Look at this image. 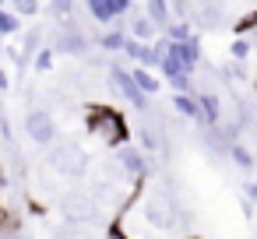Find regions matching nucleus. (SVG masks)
I'll return each mask as SVG.
<instances>
[{"label":"nucleus","mask_w":257,"mask_h":239,"mask_svg":"<svg viewBox=\"0 0 257 239\" xmlns=\"http://www.w3.org/2000/svg\"><path fill=\"white\" fill-rule=\"evenodd\" d=\"M85 127L92 137H99L102 144L109 148H123L131 130H127V120L120 116V109H109V106H88L85 113Z\"/></svg>","instance_id":"nucleus-1"},{"label":"nucleus","mask_w":257,"mask_h":239,"mask_svg":"<svg viewBox=\"0 0 257 239\" xmlns=\"http://www.w3.org/2000/svg\"><path fill=\"white\" fill-rule=\"evenodd\" d=\"M46 162H50V169H53L57 176L71 179V183L85 179V176H88V165H92V162H88V151H85L78 141H60V144H50Z\"/></svg>","instance_id":"nucleus-2"},{"label":"nucleus","mask_w":257,"mask_h":239,"mask_svg":"<svg viewBox=\"0 0 257 239\" xmlns=\"http://www.w3.org/2000/svg\"><path fill=\"white\" fill-rule=\"evenodd\" d=\"M57 211H60V221H71V225H78V228H85V225L95 221V214H99V207L92 204V197H88L85 190H71V193L57 197Z\"/></svg>","instance_id":"nucleus-3"},{"label":"nucleus","mask_w":257,"mask_h":239,"mask_svg":"<svg viewBox=\"0 0 257 239\" xmlns=\"http://www.w3.org/2000/svg\"><path fill=\"white\" fill-rule=\"evenodd\" d=\"M25 134L32 137V144H43V148L57 144V120H53V113L50 109H29L25 113Z\"/></svg>","instance_id":"nucleus-4"},{"label":"nucleus","mask_w":257,"mask_h":239,"mask_svg":"<svg viewBox=\"0 0 257 239\" xmlns=\"http://www.w3.org/2000/svg\"><path fill=\"white\" fill-rule=\"evenodd\" d=\"M50 50H53V53H64V57H85V53H88V32H81V25L71 18V22L60 25L57 43H53Z\"/></svg>","instance_id":"nucleus-5"},{"label":"nucleus","mask_w":257,"mask_h":239,"mask_svg":"<svg viewBox=\"0 0 257 239\" xmlns=\"http://www.w3.org/2000/svg\"><path fill=\"white\" fill-rule=\"evenodd\" d=\"M109 88H113V92H120V95L138 109V113H148V109H152V106H148V99L134 88V81H131L127 67H120V64H113V67H109Z\"/></svg>","instance_id":"nucleus-6"},{"label":"nucleus","mask_w":257,"mask_h":239,"mask_svg":"<svg viewBox=\"0 0 257 239\" xmlns=\"http://www.w3.org/2000/svg\"><path fill=\"white\" fill-rule=\"evenodd\" d=\"M85 11H88L99 25H113V22H120L123 15H131L134 4H131V0H88Z\"/></svg>","instance_id":"nucleus-7"},{"label":"nucleus","mask_w":257,"mask_h":239,"mask_svg":"<svg viewBox=\"0 0 257 239\" xmlns=\"http://www.w3.org/2000/svg\"><path fill=\"white\" fill-rule=\"evenodd\" d=\"M113 162H116V165H120V172H123V176H131L134 183H138V179H145V176H148V169H152V162H148L134 144L116 148V158H113Z\"/></svg>","instance_id":"nucleus-8"},{"label":"nucleus","mask_w":257,"mask_h":239,"mask_svg":"<svg viewBox=\"0 0 257 239\" xmlns=\"http://www.w3.org/2000/svg\"><path fill=\"white\" fill-rule=\"evenodd\" d=\"M197 102V127H218L222 123V99L215 92H194Z\"/></svg>","instance_id":"nucleus-9"},{"label":"nucleus","mask_w":257,"mask_h":239,"mask_svg":"<svg viewBox=\"0 0 257 239\" xmlns=\"http://www.w3.org/2000/svg\"><path fill=\"white\" fill-rule=\"evenodd\" d=\"M169 57L183 67V74H190V71L201 64V43H197V36H194L190 43H180V46H173V43H169Z\"/></svg>","instance_id":"nucleus-10"},{"label":"nucleus","mask_w":257,"mask_h":239,"mask_svg":"<svg viewBox=\"0 0 257 239\" xmlns=\"http://www.w3.org/2000/svg\"><path fill=\"white\" fill-rule=\"evenodd\" d=\"M138 151L148 158V155H155V151H166V137L159 134V127H152V123H141L138 127Z\"/></svg>","instance_id":"nucleus-11"},{"label":"nucleus","mask_w":257,"mask_h":239,"mask_svg":"<svg viewBox=\"0 0 257 239\" xmlns=\"http://www.w3.org/2000/svg\"><path fill=\"white\" fill-rule=\"evenodd\" d=\"M141 15H145V18L155 25V32H159V29L166 32V25H169V4H166V0H148Z\"/></svg>","instance_id":"nucleus-12"},{"label":"nucleus","mask_w":257,"mask_h":239,"mask_svg":"<svg viewBox=\"0 0 257 239\" xmlns=\"http://www.w3.org/2000/svg\"><path fill=\"white\" fill-rule=\"evenodd\" d=\"M127 39H134V43H141V46H152V39H155V25L145 18V15H138L134 22H131V36Z\"/></svg>","instance_id":"nucleus-13"},{"label":"nucleus","mask_w":257,"mask_h":239,"mask_svg":"<svg viewBox=\"0 0 257 239\" xmlns=\"http://www.w3.org/2000/svg\"><path fill=\"white\" fill-rule=\"evenodd\" d=\"M131 74V81H134V88L148 99V95H155L159 92V81H155V74H148V71H141V67H134V71H127Z\"/></svg>","instance_id":"nucleus-14"},{"label":"nucleus","mask_w":257,"mask_h":239,"mask_svg":"<svg viewBox=\"0 0 257 239\" xmlns=\"http://www.w3.org/2000/svg\"><path fill=\"white\" fill-rule=\"evenodd\" d=\"M169 109H173L176 116H183V120H197V102H194V95H173Z\"/></svg>","instance_id":"nucleus-15"},{"label":"nucleus","mask_w":257,"mask_h":239,"mask_svg":"<svg viewBox=\"0 0 257 239\" xmlns=\"http://www.w3.org/2000/svg\"><path fill=\"white\" fill-rule=\"evenodd\" d=\"M225 158H232L243 172H250L253 169V155H250V148L243 144V141H236V144H229V151H225Z\"/></svg>","instance_id":"nucleus-16"},{"label":"nucleus","mask_w":257,"mask_h":239,"mask_svg":"<svg viewBox=\"0 0 257 239\" xmlns=\"http://www.w3.org/2000/svg\"><path fill=\"white\" fill-rule=\"evenodd\" d=\"M46 11L57 18V25H64V22H71V18H74L78 4H71V0H53V4H46Z\"/></svg>","instance_id":"nucleus-17"},{"label":"nucleus","mask_w":257,"mask_h":239,"mask_svg":"<svg viewBox=\"0 0 257 239\" xmlns=\"http://www.w3.org/2000/svg\"><path fill=\"white\" fill-rule=\"evenodd\" d=\"M123 43H127V36H123L120 29H109V32H102V36H99V46H102L106 53H120V50H123Z\"/></svg>","instance_id":"nucleus-18"},{"label":"nucleus","mask_w":257,"mask_h":239,"mask_svg":"<svg viewBox=\"0 0 257 239\" xmlns=\"http://www.w3.org/2000/svg\"><path fill=\"white\" fill-rule=\"evenodd\" d=\"M50 235H53V239H81L85 228H78V225H71V221H50Z\"/></svg>","instance_id":"nucleus-19"},{"label":"nucleus","mask_w":257,"mask_h":239,"mask_svg":"<svg viewBox=\"0 0 257 239\" xmlns=\"http://www.w3.org/2000/svg\"><path fill=\"white\" fill-rule=\"evenodd\" d=\"M250 50H253L250 39H232V46H229V64H246V60H250Z\"/></svg>","instance_id":"nucleus-20"},{"label":"nucleus","mask_w":257,"mask_h":239,"mask_svg":"<svg viewBox=\"0 0 257 239\" xmlns=\"http://www.w3.org/2000/svg\"><path fill=\"white\" fill-rule=\"evenodd\" d=\"M39 11H43V8L36 4V0H18V4L11 8V15H15V18H36Z\"/></svg>","instance_id":"nucleus-21"},{"label":"nucleus","mask_w":257,"mask_h":239,"mask_svg":"<svg viewBox=\"0 0 257 239\" xmlns=\"http://www.w3.org/2000/svg\"><path fill=\"white\" fill-rule=\"evenodd\" d=\"M22 29V22L11 15V11H4V8H0V36H15Z\"/></svg>","instance_id":"nucleus-22"},{"label":"nucleus","mask_w":257,"mask_h":239,"mask_svg":"<svg viewBox=\"0 0 257 239\" xmlns=\"http://www.w3.org/2000/svg\"><path fill=\"white\" fill-rule=\"evenodd\" d=\"M36 71H39V74L53 71V50H39V53H36Z\"/></svg>","instance_id":"nucleus-23"},{"label":"nucleus","mask_w":257,"mask_h":239,"mask_svg":"<svg viewBox=\"0 0 257 239\" xmlns=\"http://www.w3.org/2000/svg\"><path fill=\"white\" fill-rule=\"evenodd\" d=\"M0 137H4V144H11L15 137H11V123H8V116L0 113Z\"/></svg>","instance_id":"nucleus-24"},{"label":"nucleus","mask_w":257,"mask_h":239,"mask_svg":"<svg viewBox=\"0 0 257 239\" xmlns=\"http://www.w3.org/2000/svg\"><path fill=\"white\" fill-rule=\"evenodd\" d=\"M243 197H246V204H250V200H257V186H253V183H246V186H243Z\"/></svg>","instance_id":"nucleus-25"},{"label":"nucleus","mask_w":257,"mask_h":239,"mask_svg":"<svg viewBox=\"0 0 257 239\" xmlns=\"http://www.w3.org/2000/svg\"><path fill=\"white\" fill-rule=\"evenodd\" d=\"M8 88H11V78H8L4 67H0V92H8Z\"/></svg>","instance_id":"nucleus-26"},{"label":"nucleus","mask_w":257,"mask_h":239,"mask_svg":"<svg viewBox=\"0 0 257 239\" xmlns=\"http://www.w3.org/2000/svg\"><path fill=\"white\" fill-rule=\"evenodd\" d=\"M0 183H4V172H0Z\"/></svg>","instance_id":"nucleus-27"}]
</instances>
